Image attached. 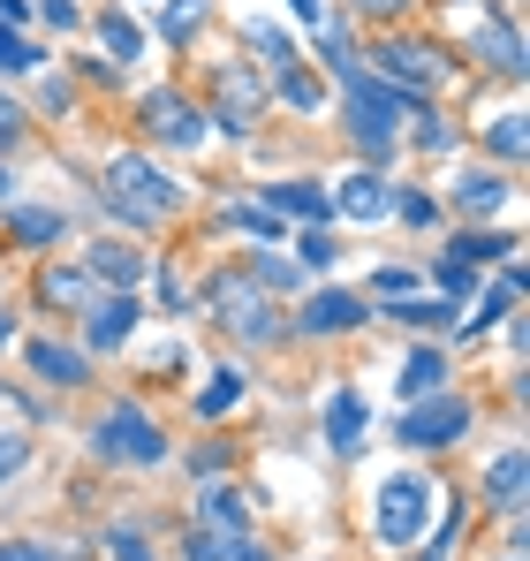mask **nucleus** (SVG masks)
Segmentation results:
<instances>
[{"label": "nucleus", "mask_w": 530, "mask_h": 561, "mask_svg": "<svg viewBox=\"0 0 530 561\" xmlns=\"http://www.w3.org/2000/svg\"><path fill=\"white\" fill-rule=\"evenodd\" d=\"M205 304H212L220 334H228V342H243V350H265V342H280V334H288V311H280L251 274H220L212 288H205Z\"/></svg>", "instance_id": "39448f33"}, {"label": "nucleus", "mask_w": 530, "mask_h": 561, "mask_svg": "<svg viewBox=\"0 0 530 561\" xmlns=\"http://www.w3.org/2000/svg\"><path fill=\"white\" fill-rule=\"evenodd\" d=\"M477 501H485L493 516L523 524V448H500V456L485 463V485H477Z\"/></svg>", "instance_id": "dca6fc26"}, {"label": "nucleus", "mask_w": 530, "mask_h": 561, "mask_svg": "<svg viewBox=\"0 0 530 561\" xmlns=\"http://www.w3.org/2000/svg\"><path fill=\"white\" fill-rule=\"evenodd\" d=\"M137 319H145V304H137L129 288L99 296V304H91V319H84V357H106V350H129Z\"/></svg>", "instance_id": "9b49d317"}, {"label": "nucleus", "mask_w": 530, "mask_h": 561, "mask_svg": "<svg viewBox=\"0 0 530 561\" xmlns=\"http://www.w3.org/2000/svg\"><path fill=\"white\" fill-rule=\"evenodd\" d=\"M516 243H523V236H493V228H462V236H454L447 251H454L462 266H508V259H516Z\"/></svg>", "instance_id": "bb28decb"}, {"label": "nucleus", "mask_w": 530, "mask_h": 561, "mask_svg": "<svg viewBox=\"0 0 530 561\" xmlns=\"http://www.w3.org/2000/svg\"><path fill=\"white\" fill-rule=\"evenodd\" d=\"M84 274L129 288V280H145V251H137V243H91V251H84Z\"/></svg>", "instance_id": "b1692460"}, {"label": "nucleus", "mask_w": 530, "mask_h": 561, "mask_svg": "<svg viewBox=\"0 0 530 561\" xmlns=\"http://www.w3.org/2000/svg\"><path fill=\"white\" fill-rule=\"evenodd\" d=\"M38 15H46L54 31H77V23H84V8H77V0H38Z\"/></svg>", "instance_id": "c03bdc74"}, {"label": "nucleus", "mask_w": 530, "mask_h": 561, "mask_svg": "<svg viewBox=\"0 0 530 561\" xmlns=\"http://www.w3.org/2000/svg\"><path fill=\"white\" fill-rule=\"evenodd\" d=\"M326 197H334V213H342V220H387V213H394V190H387V175H379V168L342 175Z\"/></svg>", "instance_id": "ddd939ff"}, {"label": "nucleus", "mask_w": 530, "mask_h": 561, "mask_svg": "<svg viewBox=\"0 0 530 561\" xmlns=\"http://www.w3.org/2000/svg\"><path fill=\"white\" fill-rule=\"evenodd\" d=\"M288 15H296L303 31H319V23H326V0H288Z\"/></svg>", "instance_id": "49530a36"}, {"label": "nucleus", "mask_w": 530, "mask_h": 561, "mask_svg": "<svg viewBox=\"0 0 530 561\" xmlns=\"http://www.w3.org/2000/svg\"><path fill=\"white\" fill-rule=\"evenodd\" d=\"M91 456L99 463H122V470H160L168 463V433L152 425V410L145 402H106L99 410V425H91Z\"/></svg>", "instance_id": "20e7f679"}, {"label": "nucleus", "mask_w": 530, "mask_h": 561, "mask_svg": "<svg viewBox=\"0 0 530 561\" xmlns=\"http://www.w3.org/2000/svg\"><path fill=\"white\" fill-rule=\"evenodd\" d=\"M485 152H493V160H508V168H523V152H530V129H523V114H516V106L485 122Z\"/></svg>", "instance_id": "2f4dec72"}, {"label": "nucleus", "mask_w": 530, "mask_h": 561, "mask_svg": "<svg viewBox=\"0 0 530 561\" xmlns=\"http://www.w3.org/2000/svg\"><path fill=\"white\" fill-rule=\"evenodd\" d=\"M38 106H46V114H61V106H77V92H69V84H38Z\"/></svg>", "instance_id": "de8ad7c7"}, {"label": "nucleus", "mask_w": 530, "mask_h": 561, "mask_svg": "<svg viewBox=\"0 0 530 561\" xmlns=\"http://www.w3.org/2000/svg\"><path fill=\"white\" fill-rule=\"evenodd\" d=\"M251 280H258V288H296V266L273 259V251H258V259H251Z\"/></svg>", "instance_id": "79ce46f5"}, {"label": "nucleus", "mask_w": 530, "mask_h": 561, "mask_svg": "<svg viewBox=\"0 0 530 561\" xmlns=\"http://www.w3.org/2000/svg\"><path fill=\"white\" fill-rule=\"evenodd\" d=\"M8 145H23V106H15V99H0V152H8Z\"/></svg>", "instance_id": "a18cd8bd"}, {"label": "nucleus", "mask_w": 530, "mask_h": 561, "mask_svg": "<svg viewBox=\"0 0 530 561\" xmlns=\"http://www.w3.org/2000/svg\"><path fill=\"white\" fill-rule=\"evenodd\" d=\"M8 342H15V319H8V304H0V350H8Z\"/></svg>", "instance_id": "3c124183"}, {"label": "nucleus", "mask_w": 530, "mask_h": 561, "mask_svg": "<svg viewBox=\"0 0 530 561\" xmlns=\"http://www.w3.org/2000/svg\"><path fill=\"white\" fill-rule=\"evenodd\" d=\"M387 319L394 327H417V334H447L462 319V304L454 296H410V304H387Z\"/></svg>", "instance_id": "393cba45"}, {"label": "nucleus", "mask_w": 530, "mask_h": 561, "mask_svg": "<svg viewBox=\"0 0 530 561\" xmlns=\"http://www.w3.org/2000/svg\"><path fill=\"white\" fill-rule=\"evenodd\" d=\"M334 259H342V243H334L326 228H303V236H296V266H311V274H326Z\"/></svg>", "instance_id": "f704fd0d"}, {"label": "nucleus", "mask_w": 530, "mask_h": 561, "mask_svg": "<svg viewBox=\"0 0 530 561\" xmlns=\"http://www.w3.org/2000/svg\"><path fill=\"white\" fill-rule=\"evenodd\" d=\"M454 213H470V220H485V213H500L516 190H508V175H485V168H470V175H454Z\"/></svg>", "instance_id": "4be33fe9"}, {"label": "nucleus", "mask_w": 530, "mask_h": 561, "mask_svg": "<svg viewBox=\"0 0 530 561\" xmlns=\"http://www.w3.org/2000/svg\"><path fill=\"white\" fill-rule=\"evenodd\" d=\"M38 296H46L54 311H91V304H99V280H91L84 266H46V274H38Z\"/></svg>", "instance_id": "5701e85b"}, {"label": "nucleus", "mask_w": 530, "mask_h": 561, "mask_svg": "<svg viewBox=\"0 0 530 561\" xmlns=\"http://www.w3.org/2000/svg\"><path fill=\"white\" fill-rule=\"evenodd\" d=\"M0 23H8V31H23V23H31V8H23V0H0Z\"/></svg>", "instance_id": "09e8293b"}, {"label": "nucleus", "mask_w": 530, "mask_h": 561, "mask_svg": "<svg viewBox=\"0 0 530 561\" xmlns=\"http://www.w3.org/2000/svg\"><path fill=\"white\" fill-rule=\"evenodd\" d=\"M235 38H243L251 54H265V69H288V61H303V54H296V38H288L280 23H258V15H251V23H235Z\"/></svg>", "instance_id": "c85d7f7f"}, {"label": "nucleus", "mask_w": 530, "mask_h": 561, "mask_svg": "<svg viewBox=\"0 0 530 561\" xmlns=\"http://www.w3.org/2000/svg\"><path fill=\"white\" fill-rule=\"evenodd\" d=\"M91 31H99V46L114 54V69H129V61L145 54V31H137V15H122V8H106V15H91Z\"/></svg>", "instance_id": "a878e982"}, {"label": "nucleus", "mask_w": 530, "mask_h": 561, "mask_svg": "<svg viewBox=\"0 0 530 561\" xmlns=\"http://www.w3.org/2000/svg\"><path fill=\"white\" fill-rule=\"evenodd\" d=\"M205 15H212V0H160L152 31H160V38H175V46H189V38L205 31Z\"/></svg>", "instance_id": "7c9ffc66"}, {"label": "nucleus", "mask_w": 530, "mask_h": 561, "mask_svg": "<svg viewBox=\"0 0 530 561\" xmlns=\"http://www.w3.org/2000/svg\"><path fill=\"white\" fill-rule=\"evenodd\" d=\"M137 129H145V145H160V152H197L205 145V106L189 92H145L137 99Z\"/></svg>", "instance_id": "0eeeda50"}, {"label": "nucleus", "mask_w": 530, "mask_h": 561, "mask_svg": "<svg viewBox=\"0 0 530 561\" xmlns=\"http://www.w3.org/2000/svg\"><path fill=\"white\" fill-rule=\"evenodd\" d=\"M508 561H523V547H508Z\"/></svg>", "instance_id": "864d4df0"}, {"label": "nucleus", "mask_w": 530, "mask_h": 561, "mask_svg": "<svg viewBox=\"0 0 530 561\" xmlns=\"http://www.w3.org/2000/svg\"><path fill=\"white\" fill-rule=\"evenodd\" d=\"M440 478L433 470H387L379 485H371V539H379V554H417L425 547V531L440 524Z\"/></svg>", "instance_id": "f03ea898"}, {"label": "nucleus", "mask_w": 530, "mask_h": 561, "mask_svg": "<svg viewBox=\"0 0 530 561\" xmlns=\"http://www.w3.org/2000/svg\"><path fill=\"white\" fill-rule=\"evenodd\" d=\"M470 46H477V61H493V77H508V84L523 77V38H516V8H493V15L477 23V38H470Z\"/></svg>", "instance_id": "4468645a"}, {"label": "nucleus", "mask_w": 530, "mask_h": 561, "mask_svg": "<svg viewBox=\"0 0 530 561\" xmlns=\"http://www.w3.org/2000/svg\"><path fill=\"white\" fill-rule=\"evenodd\" d=\"M516 304H523V259H508V266L493 274V288H477V311H470V319H454V334H462V342H485Z\"/></svg>", "instance_id": "f8f14e48"}, {"label": "nucleus", "mask_w": 530, "mask_h": 561, "mask_svg": "<svg viewBox=\"0 0 530 561\" xmlns=\"http://www.w3.org/2000/svg\"><path fill=\"white\" fill-rule=\"evenodd\" d=\"M394 213H402L410 228H433V220H440V197H433V190H394Z\"/></svg>", "instance_id": "4c0bfd02"}, {"label": "nucleus", "mask_w": 530, "mask_h": 561, "mask_svg": "<svg viewBox=\"0 0 530 561\" xmlns=\"http://www.w3.org/2000/svg\"><path fill=\"white\" fill-rule=\"evenodd\" d=\"M228 228H243V236H258V243H280V236H288V220H280V213H265V205H251V197H243V205H228Z\"/></svg>", "instance_id": "72a5a7b5"}, {"label": "nucleus", "mask_w": 530, "mask_h": 561, "mask_svg": "<svg viewBox=\"0 0 530 561\" xmlns=\"http://www.w3.org/2000/svg\"><path fill=\"white\" fill-rule=\"evenodd\" d=\"M410 122H417V145H425V152H454V129H447V122L433 114V106H425V99L410 106Z\"/></svg>", "instance_id": "e433bc0d"}, {"label": "nucleus", "mask_w": 530, "mask_h": 561, "mask_svg": "<svg viewBox=\"0 0 530 561\" xmlns=\"http://www.w3.org/2000/svg\"><path fill=\"white\" fill-rule=\"evenodd\" d=\"M356 8H364V15H402L410 0H356Z\"/></svg>", "instance_id": "8fccbe9b"}, {"label": "nucleus", "mask_w": 530, "mask_h": 561, "mask_svg": "<svg viewBox=\"0 0 530 561\" xmlns=\"http://www.w3.org/2000/svg\"><path fill=\"white\" fill-rule=\"evenodd\" d=\"M99 197H106V213L129 220V228H168L182 205H189V190H182L152 152H106V183H99Z\"/></svg>", "instance_id": "7ed1b4c3"}, {"label": "nucleus", "mask_w": 530, "mask_h": 561, "mask_svg": "<svg viewBox=\"0 0 530 561\" xmlns=\"http://www.w3.org/2000/svg\"><path fill=\"white\" fill-rule=\"evenodd\" d=\"M38 69H46V46L31 31H8L0 23V77H38Z\"/></svg>", "instance_id": "473e14b6"}, {"label": "nucleus", "mask_w": 530, "mask_h": 561, "mask_svg": "<svg viewBox=\"0 0 530 561\" xmlns=\"http://www.w3.org/2000/svg\"><path fill=\"white\" fill-rule=\"evenodd\" d=\"M8 197H15V175H8V160H0V205H8Z\"/></svg>", "instance_id": "603ef678"}, {"label": "nucleus", "mask_w": 530, "mask_h": 561, "mask_svg": "<svg viewBox=\"0 0 530 561\" xmlns=\"http://www.w3.org/2000/svg\"><path fill=\"white\" fill-rule=\"evenodd\" d=\"M364 319H371V296H364V288H319V296H303V304L288 311V334L319 342V334H356Z\"/></svg>", "instance_id": "1a4fd4ad"}, {"label": "nucleus", "mask_w": 530, "mask_h": 561, "mask_svg": "<svg viewBox=\"0 0 530 561\" xmlns=\"http://www.w3.org/2000/svg\"><path fill=\"white\" fill-rule=\"evenodd\" d=\"M106 554H114V561H160L152 547H145V531H137V524H114V531H106Z\"/></svg>", "instance_id": "58836bf2"}, {"label": "nucleus", "mask_w": 530, "mask_h": 561, "mask_svg": "<svg viewBox=\"0 0 530 561\" xmlns=\"http://www.w3.org/2000/svg\"><path fill=\"white\" fill-rule=\"evenodd\" d=\"M433 280H440V296H454V304H470V296H477V266H462L454 251L433 266Z\"/></svg>", "instance_id": "c9c22d12"}, {"label": "nucleus", "mask_w": 530, "mask_h": 561, "mask_svg": "<svg viewBox=\"0 0 530 561\" xmlns=\"http://www.w3.org/2000/svg\"><path fill=\"white\" fill-rule=\"evenodd\" d=\"M326 69H334V84H342V114H349L342 129H349V145L371 160V168H379V160H394L402 122H410V106H417V99L394 92V84H379L371 69H356L349 54H342V61H326Z\"/></svg>", "instance_id": "f257e3e1"}, {"label": "nucleus", "mask_w": 530, "mask_h": 561, "mask_svg": "<svg viewBox=\"0 0 530 561\" xmlns=\"http://www.w3.org/2000/svg\"><path fill=\"white\" fill-rule=\"evenodd\" d=\"M23 365L46 379V387H84V379H91L84 350H77V342H46V334H38V342H23Z\"/></svg>", "instance_id": "6ab92c4d"}, {"label": "nucleus", "mask_w": 530, "mask_h": 561, "mask_svg": "<svg viewBox=\"0 0 530 561\" xmlns=\"http://www.w3.org/2000/svg\"><path fill=\"white\" fill-rule=\"evenodd\" d=\"M61 236H69V213L61 205H15L8 197V243L15 251H54Z\"/></svg>", "instance_id": "f3484780"}, {"label": "nucleus", "mask_w": 530, "mask_h": 561, "mask_svg": "<svg viewBox=\"0 0 530 561\" xmlns=\"http://www.w3.org/2000/svg\"><path fill=\"white\" fill-rule=\"evenodd\" d=\"M197 524H205V531H251V501H243L228 478H205V485H197Z\"/></svg>", "instance_id": "aec40b11"}, {"label": "nucleus", "mask_w": 530, "mask_h": 561, "mask_svg": "<svg viewBox=\"0 0 530 561\" xmlns=\"http://www.w3.org/2000/svg\"><path fill=\"white\" fill-rule=\"evenodd\" d=\"M160 311H168V319H182V311H189V280H182L175 266L160 274Z\"/></svg>", "instance_id": "37998d69"}, {"label": "nucleus", "mask_w": 530, "mask_h": 561, "mask_svg": "<svg viewBox=\"0 0 530 561\" xmlns=\"http://www.w3.org/2000/svg\"><path fill=\"white\" fill-rule=\"evenodd\" d=\"M394 387H402V402H417V394H440V387H447V350H440V342H417V350L402 357Z\"/></svg>", "instance_id": "412c9836"}, {"label": "nucleus", "mask_w": 530, "mask_h": 561, "mask_svg": "<svg viewBox=\"0 0 530 561\" xmlns=\"http://www.w3.org/2000/svg\"><path fill=\"white\" fill-rule=\"evenodd\" d=\"M371 61H379V84H394V92H410V99L440 92V77H447L440 46H425V38H379Z\"/></svg>", "instance_id": "6e6552de"}, {"label": "nucleus", "mask_w": 530, "mask_h": 561, "mask_svg": "<svg viewBox=\"0 0 530 561\" xmlns=\"http://www.w3.org/2000/svg\"><path fill=\"white\" fill-rule=\"evenodd\" d=\"M258 106H265V77L251 69V61H235V69H220V106L205 114V129L251 137V129H258Z\"/></svg>", "instance_id": "9d476101"}, {"label": "nucleus", "mask_w": 530, "mask_h": 561, "mask_svg": "<svg viewBox=\"0 0 530 561\" xmlns=\"http://www.w3.org/2000/svg\"><path fill=\"white\" fill-rule=\"evenodd\" d=\"M243 394H251V373L243 365H220V373L205 379V394H197V417H228Z\"/></svg>", "instance_id": "c756f323"}, {"label": "nucleus", "mask_w": 530, "mask_h": 561, "mask_svg": "<svg viewBox=\"0 0 530 561\" xmlns=\"http://www.w3.org/2000/svg\"><path fill=\"white\" fill-rule=\"evenodd\" d=\"M364 433H371V402H364L356 387H334V394H326V448H334V456H356Z\"/></svg>", "instance_id": "a211bd4d"}, {"label": "nucleus", "mask_w": 530, "mask_h": 561, "mask_svg": "<svg viewBox=\"0 0 530 561\" xmlns=\"http://www.w3.org/2000/svg\"><path fill=\"white\" fill-rule=\"evenodd\" d=\"M470 394H417V402H402V425H394V440L410 448V456H433V448H454L462 433H470Z\"/></svg>", "instance_id": "423d86ee"}, {"label": "nucleus", "mask_w": 530, "mask_h": 561, "mask_svg": "<svg viewBox=\"0 0 530 561\" xmlns=\"http://www.w3.org/2000/svg\"><path fill=\"white\" fill-rule=\"evenodd\" d=\"M258 205H265V213H280V220H303V228H326V213H334L326 183H311V175H296V183H265Z\"/></svg>", "instance_id": "2eb2a0df"}, {"label": "nucleus", "mask_w": 530, "mask_h": 561, "mask_svg": "<svg viewBox=\"0 0 530 561\" xmlns=\"http://www.w3.org/2000/svg\"><path fill=\"white\" fill-rule=\"evenodd\" d=\"M417 288H425V274H410V266H379L364 296H417Z\"/></svg>", "instance_id": "ea45409f"}, {"label": "nucleus", "mask_w": 530, "mask_h": 561, "mask_svg": "<svg viewBox=\"0 0 530 561\" xmlns=\"http://www.w3.org/2000/svg\"><path fill=\"white\" fill-rule=\"evenodd\" d=\"M273 99L296 106V114H319V106H326V84H319L303 61H288V69H273Z\"/></svg>", "instance_id": "cd10ccee"}, {"label": "nucleus", "mask_w": 530, "mask_h": 561, "mask_svg": "<svg viewBox=\"0 0 530 561\" xmlns=\"http://www.w3.org/2000/svg\"><path fill=\"white\" fill-rule=\"evenodd\" d=\"M0 561H69V547H54V539H0Z\"/></svg>", "instance_id": "a19ab883"}]
</instances>
